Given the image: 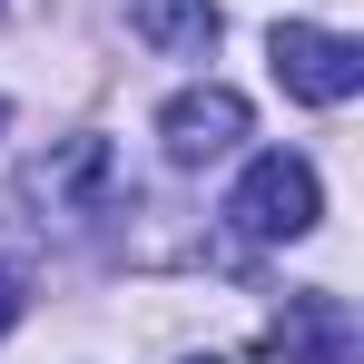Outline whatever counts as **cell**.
Masks as SVG:
<instances>
[{
  "label": "cell",
  "mask_w": 364,
  "mask_h": 364,
  "mask_svg": "<svg viewBox=\"0 0 364 364\" xmlns=\"http://www.w3.org/2000/svg\"><path fill=\"white\" fill-rule=\"evenodd\" d=\"M99 178H109V148H99V138H69L60 158L30 168V197H40V207H69L79 187H99Z\"/></svg>",
  "instance_id": "obj_6"
},
{
  "label": "cell",
  "mask_w": 364,
  "mask_h": 364,
  "mask_svg": "<svg viewBox=\"0 0 364 364\" xmlns=\"http://www.w3.org/2000/svg\"><path fill=\"white\" fill-rule=\"evenodd\" d=\"M266 335H276L286 364H355V315H345V296H325V286L286 296V315H276Z\"/></svg>",
  "instance_id": "obj_4"
},
{
  "label": "cell",
  "mask_w": 364,
  "mask_h": 364,
  "mask_svg": "<svg viewBox=\"0 0 364 364\" xmlns=\"http://www.w3.org/2000/svg\"><path fill=\"white\" fill-rule=\"evenodd\" d=\"M246 128H256V109H246L227 79H197V89H178L168 109H158V148L178 158V168H207V158H237Z\"/></svg>",
  "instance_id": "obj_3"
},
{
  "label": "cell",
  "mask_w": 364,
  "mask_h": 364,
  "mask_svg": "<svg viewBox=\"0 0 364 364\" xmlns=\"http://www.w3.org/2000/svg\"><path fill=\"white\" fill-rule=\"evenodd\" d=\"M266 60H276V79L296 89L305 109H345L364 89V50L345 30H315V20H276L266 30Z\"/></svg>",
  "instance_id": "obj_2"
},
{
  "label": "cell",
  "mask_w": 364,
  "mask_h": 364,
  "mask_svg": "<svg viewBox=\"0 0 364 364\" xmlns=\"http://www.w3.org/2000/svg\"><path fill=\"white\" fill-rule=\"evenodd\" d=\"M0 128H10V109H0Z\"/></svg>",
  "instance_id": "obj_9"
},
{
  "label": "cell",
  "mask_w": 364,
  "mask_h": 364,
  "mask_svg": "<svg viewBox=\"0 0 364 364\" xmlns=\"http://www.w3.org/2000/svg\"><path fill=\"white\" fill-rule=\"evenodd\" d=\"M128 30L158 50V60H207L217 50V0H128Z\"/></svg>",
  "instance_id": "obj_5"
},
{
  "label": "cell",
  "mask_w": 364,
  "mask_h": 364,
  "mask_svg": "<svg viewBox=\"0 0 364 364\" xmlns=\"http://www.w3.org/2000/svg\"><path fill=\"white\" fill-rule=\"evenodd\" d=\"M227 217H237L246 246H296V237H315V217H325V187H315V168H305L296 148H266V158H246Z\"/></svg>",
  "instance_id": "obj_1"
},
{
  "label": "cell",
  "mask_w": 364,
  "mask_h": 364,
  "mask_svg": "<svg viewBox=\"0 0 364 364\" xmlns=\"http://www.w3.org/2000/svg\"><path fill=\"white\" fill-rule=\"evenodd\" d=\"M10 325H20V286L0 276V335H10Z\"/></svg>",
  "instance_id": "obj_7"
},
{
  "label": "cell",
  "mask_w": 364,
  "mask_h": 364,
  "mask_svg": "<svg viewBox=\"0 0 364 364\" xmlns=\"http://www.w3.org/2000/svg\"><path fill=\"white\" fill-rule=\"evenodd\" d=\"M187 364H227V355H187Z\"/></svg>",
  "instance_id": "obj_8"
}]
</instances>
